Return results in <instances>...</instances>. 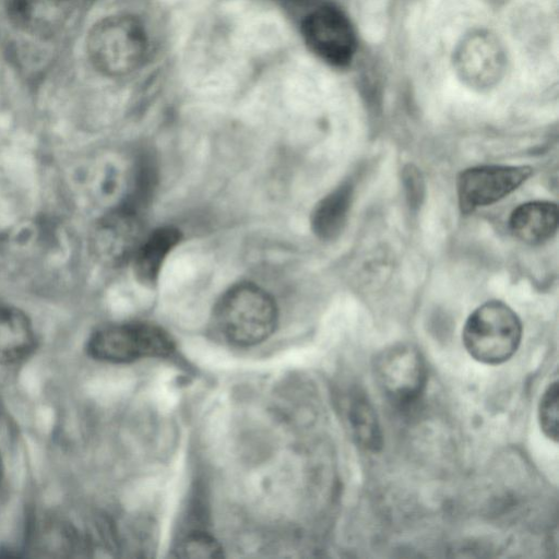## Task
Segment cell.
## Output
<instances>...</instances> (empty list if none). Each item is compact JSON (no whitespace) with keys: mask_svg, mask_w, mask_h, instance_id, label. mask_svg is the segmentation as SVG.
Masks as SVG:
<instances>
[{"mask_svg":"<svg viewBox=\"0 0 559 559\" xmlns=\"http://www.w3.org/2000/svg\"><path fill=\"white\" fill-rule=\"evenodd\" d=\"M277 308L273 298L261 287L241 283L230 287L214 309V325L229 344L257 345L274 332Z\"/></svg>","mask_w":559,"mask_h":559,"instance_id":"obj_1","label":"cell"},{"mask_svg":"<svg viewBox=\"0 0 559 559\" xmlns=\"http://www.w3.org/2000/svg\"><path fill=\"white\" fill-rule=\"evenodd\" d=\"M462 338L472 358L486 365H500L518 350L522 323L507 304L486 301L467 318Z\"/></svg>","mask_w":559,"mask_h":559,"instance_id":"obj_2","label":"cell"},{"mask_svg":"<svg viewBox=\"0 0 559 559\" xmlns=\"http://www.w3.org/2000/svg\"><path fill=\"white\" fill-rule=\"evenodd\" d=\"M147 49V36L142 23L132 15L108 16L91 29L87 51L94 67L110 76L135 70Z\"/></svg>","mask_w":559,"mask_h":559,"instance_id":"obj_3","label":"cell"},{"mask_svg":"<svg viewBox=\"0 0 559 559\" xmlns=\"http://www.w3.org/2000/svg\"><path fill=\"white\" fill-rule=\"evenodd\" d=\"M174 348L171 337L148 323L108 325L96 331L87 343V352L93 358L112 364L165 357Z\"/></svg>","mask_w":559,"mask_h":559,"instance_id":"obj_4","label":"cell"},{"mask_svg":"<svg viewBox=\"0 0 559 559\" xmlns=\"http://www.w3.org/2000/svg\"><path fill=\"white\" fill-rule=\"evenodd\" d=\"M372 369L382 392L396 403L416 401L426 388V361L412 344L399 343L385 347L377 354Z\"/></svg>","mask_w":559,"mask_h":559,"instance_id":"obj_5","label":"cell"},{"mask_svg":"<svg viewBox=\"0 0 559 559\" xmlns=\"http://www.w3.org/2000/svg\"><path fill=\"white\" fill-rule=\"evenodd\" d=\"M453 67L467 86L478 91L489 90L504 75V47L489 31H472L457 44L453 53Z\"/></svg>","mask_w":559,"mask_h":559,"instance_id":"obj_6","label":"cell"},{"mask_svg":"<svg viewBox=\"0 0 559 559\" xmlns=\"http://www.w3.org/2000/svg\"><path fill=\"white\" fill-rule=\"evenodd\" d=\"M533 174L530 166L486 165L465 169L456 180L461 212L490 205L518 189Z\"/></svg>","mask_w":559,"mask_h":559,"instance_id":"obj_7","label":"cell"},{"mask_svg":"<svg viewBox=\"0 0 559 559\" xmlns=\"http://www.w3.org/2000/svg\"><path fill=\"white\" fill-rule=\"evenodd\" d=\"M302 35L310 50L332 66L343 67L353 59L354 29L335 8L322 5L310 12L302 22Z\"/></svg>","mask_w":559,"mask_h":559,"instance_id":"obj_8","label":"cell"},{"mask_svg":"<svg viewBox=\"0 0 559 559\" xmlns=\"http://www.w3.org/2000/svg\"><path fill=\"white\" fill-rule=\"evenodd\" d=\"M140 212L124 204L103 216L91 235L94 255L108 265H119L132 260L144 238Z\"/></svg>","mask_w":559,"mask_h":559,"instance_id":"obj_9","label":"cell"},{"mask_svg":"<svg viewBox=\"0 0 559 559\" xmlns=\"http://www.w3.org/2000/svg\"><path fill=\"white\" fill-rule=\"evenodd\" d=\"M10 22L21 32L49 37L66 24L72 10L71 0H5Z\"/></svg>","mask_w":559,"mask_h":559,"instance_id":"obj_10","label":"cell"},{"mask_svg":"<svg viewBox=\"0 0 559 559\" xmlns=\"http://www.w3.org/2000/svg\"><path fill=\"white\" fill-rule=\"evenodd\" d=\"M559 213L556 203L531 201L518 206L511 214L509 227L518 239L538 245L550 239L558 229Z\"/></svg>","mask_w":559,"mask_h":559,"instance_id":"obj_11","label":"cell"},{"mask_svg":"<svg viewBox=\"0 0 559 559\" xmlns=\"http://www.w3.org/2000/svg\"><path fill=\"white\" fill-rule=\"evenodd\" d=\"M35 347V333L28 317L13 307H0V364L14 365L27 358Z\"/></svg>","mask_w":559,"mask_h":559,"instance_id":"obj_12","label":"cell"},{"mask_svg":"<svg viewBox=\"0 0 559 559\" xmlns=\"http://www.w3.org/2000/svg\"><path fill=\"white\" fill-rule=\"evenodd\" d=\"M180 239L178 229L166 226L144 236L132 258L134 273L144 285H153L169 252Z\"/></svg>","mask_w":559,"mask_h":559,"instance_id":"obj_13","label":"cell"},{"mask_svg":"<svg viewBox=\"0 0 559 559\" xmlns=\"http://www.w3.org/2000/svg\"><path fill=\"white\" fill-rule=\"evenodd\" d=\"M345 418L352 438L361 449L377 452L382 447V432L374 408L357 389L345 400Z\"/></svg>","mask_w":559,"mask_h":559,"instance_id":"obj_14","label":"cell"},{"mask_svg":"<svg viewBox=\"0 0 559 559\" xmlns=\"http://www.w3.org/2000/svg\"><path fill=\"white\" fill-rule=\"evenodd\" d=\"M353 202V186L345 182L314 206L311 214V228L323 240L336 238L343 230Z\"/></svg>","mask_w":559,"mask_h":559,"instance_id":"obj_15","label":"cell"},{"mask_svg":"<svg viewBox=\"0 0 559 559\" xmlns=\"http://www.w3.org/2000/svg\"><path fill=\"white\" fill-rule=\"evenodd\" d=\"M176 556L180 558L215 559L223 557V548L218 542L204 533H192L186 536L176 547Z\"/></svg>","mask_w":559,"mask_h":559,"instance_id":"obj_16","label":"cell"},{"mask_svg":"<svg viewBox=\"0 0 559 559\" xmlns=\"http://www.w3.org/2000/svg\"><path fill=\"white\" fill-rule=\"evenodd\" d=\"M538 419L546 437L557 442L559 436V385L557 380L551 382L542 395Z\"/></svg>","mask_w":559,"mask_h":559,"instance_id":"obj_17","label":"cell"},{"mask_svg":"<svg viewBox=\"0 0 559 559\" xmlns=\"http://www.w3.org/2000/svg\"><path fill=\"white\" fill-rule=\"evenodd\" d=\"M402 182L409 207L418 210L425 198V181L420 170L407 164L402 170Z\"/></svg>","mask_w":559,"mask_h":559,"instance_id":"obj_18","label":"cell"},{"mask_svg":"<svg viewBox=\"0 0 559 559\" xmlns=\"http://www.w3.org/2000/svg\"><path fill=\"white\" fill-rule=\"evenodd\" d=\"M1 477H2V460H1V455H0V481H1Z\"/></svg>","mask_w":559,"mask_h":559,"instance_id":"obj_19","label":"cell"}]
</instances>
